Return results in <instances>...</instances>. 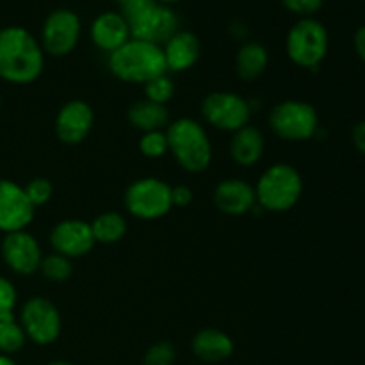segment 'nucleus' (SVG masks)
<instances>
[{
  "label": "nucleus",
  "mask_w": 365,
  "mask_h": 365,
  "mask_svg": "<svg viewBox=\"0 0 365 365\" xmlns=\"http://www.w3.org/2000/svg\"><path fill=\"white\" fill-rule=\"evenodd\" d=\"M127 220L120 212H103L91 223L95 241L100 245H114L127 234Z\"/></svg>",
  "instance_id": "5701e85b"
},
{
  "label": "nucleus",
  "mask_w": 365,
  "mask_h": 365,
  "mask_svg": "<svg viewBox=\"0 0 365 365\" xmlns=\"http://www.w3.org/2000/svg\"><path fill=\"white\" fill-rule=\"evenodd\" d=\"M16 303L18 292L14 285L6 277H0V321L14 317Z\"/></svg>",
  "instance_id": "c756f323"
},
{
  "label": "nucleus",
  "mask_w": 365,
  "mask_h": 365,
  "mask_svg": "<svg viewBox=\"0 0 365 365\" xmlns=\"http://www.w3.org/2000/svg\"><path fill=\"white\" fill-rule=\"evenodd\" d=\"M353 46H355V52L359 56V59L365 64V25L356 29L355 36H353Z\"/></svg>",
  "instance_id": "72a5a7b5"
},
{
  "label": "nucleus",
  "mask_w": 365,
  "mask_h": 365,
  "mask_svg": "<svg viewBox=\"0 0 365 365\" xmlns=\"http://www.w3.org/2000/svg\"><path fill=\"white\" fill-rule=\"evenodd\" d=\"M116 2L120 4V6H123V4H125V2H128V0H116Z\"/></svg>",
  "instance_id": "58836bf2"
},
{
  "label": "nucleus",
  "mask_w": 365,
  "mask_h": 365,
  "mask_svg": "<svg viewBox=\"0 0 365 365\" xmlns=\"http://www.w3.org/2000/svg\"><path fill=\"white\" fill-rule=\"evenodd\" d=\"M24 189L29 202L34 205V209L46 205L53 196V184L45 177L32 178V180H29L27 184L24 185Z\"/></svg>",
  "instance_id": "cd10ccee"
},
{
  "label": "nucleus",
  "mask_w": 365,
  "mask_h": 365,
  "mask_svg": "<svg viewBox=\"0 0 365 365\" xmlns=\"http://www.w3.org/2000/svg\"><path fill=\"white\" fill-rule=\"evenodd\" d=\"M269 127L277 138L289 143H302L316 138L319 116L316 107L303 100H284L269 113Z\"/></svg>",
  "instance_id": "0eeeda50"
},
{
  "label": "nucleus",
  "mask_w": 365,
  "mask_h": 365,
  "mask_svg": "<svg viewBox=\"0 0 365 365\" xmlns=\"http://www.w3.org/2000/svg\"><path fill=\"white\" fill-rule=\"evenodd\" d=\"M163 52L168 71L180 73V71L191 70L198 63L200 56H202V45H200V39L196 38V34L180 29L177 34H173L164 43Z\"/></svg>",
  "instance_id": "a211bd4d"
},
{
  "label": "nucleus",
  "mask_w": 365,
  "mask_h": 365,
  "mask_svg": "<svg viewBox=\"0 0 365 365\" xmlns=\"http://www.w3.org/2000/svg\"><path fill=\"white\" fill-rule=\"evenodd\" d=\"M39 273L50 282H56V284H63L73 273V264L70 259H66L64 255L59 253H50V255L43 257L41 266H39Z\"/></svg>",
  "instance_id": "393cba45"
},
{
  "label": "nucleus",
  "mask_w": 365,
  "mask_h": 365,
  "mask_svg": "<svg viewBox=\"0 0 365 365\" xmlns=\"http://www.w3.org/2000/svg\"><path fill=\"white\" fill-rule=\"evenodd\" d=\"M214 203L227 216H245L257 203L255 187L242 178L221 180L214 189Z\"/></svg>",
  "instance_id": "f3484780"
},
{
  "label": "nucleus",
  "mask_w": 365,
  "mask_h": 365,
  "mask_svg": "<svg viewBox=\"0 0 365 365\" xmlns=\"http://www.w3.org/2000/svg\"><path fill=\"white\" fill-rule=\"evenodd\" d=\"M351 141L353 146H355L362 155H365V120L355 123V127H353L351 130Z\"/></svg>",
  "instance_id": "473e14b6"
},
{
  "label": "nucleus",
  "mask_w": 365,
  "mask_h": 365,
  "mask_svg": "<svg viewBox=\"0 0 365 365\" xmlns=\"http://www.w3.org/2000/svg\"><path fill=\"white\" fill-rule=\"evenodd\" d=\"M81 18L71 9H56L45 18L41 27V43L45 56L64 57L75 50L81 39Z\"/></svg>",
  "instance_id": "9b49d317"
},
{
  "label": "nucleus",
  "mask_w": 365,
  "mask_h": 365,
  "mask_svg": "<svg viewBox=\"0 0 365 365\" xmlns=\"http://www.w3.org/2000/svg\"><path fill=\"white\" fill-rule=\"evenodd\" d=\"M46 365H75V364L66 362V360H53V362H50V364H46Z\"/></svg>",
  "instance_id": "e433bc0d"
},
{
  "label": "nucleus",
  "mask_w": 365,
  "mask_h": 365,
  "mask_svg": "<svg viewBox=\"0 0 365 365\" xmlns=\"http://www.w3.org/2000/svg\"><path fill=\"white\" fill-rule=\"evenodd\" d=\"M128 121L134 128L145 132L164 130L170 121V110L166 106L150 102V100H139L128 109Z\"/></svg>",
  "instance_id": "4be33fe9"
},
{
  "label": "nucleus",
  "mask_w": 365,
  "mask_h": 365,
  "mask_svg": "<svg viewBox=\"0 0 365 365\" xmlns=\"http://www.w3.org/2000/svg\"><path fill=\"white\" fill-rule=\"evenodd\" d=\"M107 68L121 82L143 84L168 73L163 46L141 39H128L107 57Z\"/></svg>",
  "instance_id": "f03ea898"
},
{
  "label": "nucleus",
  "mask_w": 365,
  "mask_h": 365,
  "mask_svg": "<svg viewBox=\"0 0 365 365\" xmlns=\"http://www.w3.org/2000/svg\"><path fill=\"white\" fill-rule=\"evenodd\" d=\"M330 48L327 27L316 18H299L287 32V57L299 68L316 71Z\"/></svg>",
  "instance_id": "423d86ee"
},
{
  "label": "nucleus",
  "mask_w": 365,
  "mask_h": 365,
  "mask_svg": "<svg viewBox=\"0 0 365 365\" xmlns=\"http://www.w3.org/2000/svg\"><path fill=\"white\" fill-rule=\"evenodd\" d=\"M95 125V113L84 100H70L59 109L56 116V135L64 145H81L86 141Z\"/></svg>",
  "instance_id": "2eb2a0df"
},
{
  "label": "nucleus",
  "mask_w": 365,
  "mask_h": 365,
  "mask_svg": "<svg viewBox=\"0 0 365 365\" xmlns=\"http://www.w3.org/2000/svg\"><path fill=\"white\" fill-rule=\"evenodd\" d=\"M191 349L196 359L207 364H220L234 355V341L225 331L203 328L192 337Z\"/></svg>",
  "instance_id": "6ab92c4d"
},
{
  "label": "nucleus",
  "mask_w": 365,
  "mask_h": 365,
  "mask_svg": "<svg viewBox=\"0 0 365 365\" xmlns=\"http://www.w3.org/2000/svg\"><path fill=\"white\" fill-rule=\"evenodd\" d=\"M302 195V173L285 163H277L267 168L255 185L257 203L266 212H287L299 202Z\"/></svg>",
  "instance_id": "39448f33"
},
{
  "label": "nucleus",
  "mask_w": 365,
  "mask_h": 365,
  "mask_svg": "<svg viewBox=\"0 0 365 365\" xmlns=\"http://www.w3.org/2000/svg\"><path fill=\"white\" fill-rule=\"evenodd\" d=\"M18 321L24 328L27 341L36 346L53 344L59 339L63 328L59 309L43 296H32L27 299L21 305Z\"/></svg>",
  "instance_id": "1a4fd4ad"
},
{
  "label": "nucleus",
  "mask_w": 365,
  "mask_h": 365,
  "mask_svg": "<svg viewBox=\"0 0 365 365\" xmlns=\"http://www.w3.org/2000/svg\"><path fill=\"white\" fill-rule=\"evenodd\" d=\"M25 342H27V337H25L20 321L14 319V317L0 321V353L2 355L11 356L21 351Z\"/></svg>",
  "instance_id": "b1692460"
},
{
  "label": "nucleus",
  "mask_w": 365,
  "mask_h": 365,
  "mask_svg": "<svg viewBox=\"0 0 365 365\" xmlns=\"http://www.w3.org/2000/svg\"><path fill=\"white\" fill-rule=\"evenodd\" d=\"M157 2L166 4V6H171V4H177V2H180V0H157Z\"/></svg>",
  "instance_id": "4c0bfd02"
},
{
  "label": "nucleus",
  "mask_w": 365,
  "mask_h": 365,
  "mask_svg": "<svg viewBox=\"0 0 365 365\" xmlns=\"http://www.w3.org/2000/svg\"><path fill=\"white\" fill-rule=\"evenodd\" d=\"M145 96L146 100H150V102L166 106V103L175 96L173 78H171L168 73L152 78V81L145 84Z\"/></svg>",
  "instance_id": "a878e982"
},
{
  "label": "nucleus",
  "mask_w": 365,
  "mask_h": 365,
  "mask_svg": "<svg viewBox=\"0 0 365 365\" xmlns=\"http://www.w3.org/2000/svg\"><path fill=\"white\" fill-rule=\"evenodd\" d=\"M230 32L234 34L235 39H245L246 34H248V27L241 20H235L234 25L230 27Z\"/></svg>",
  "instance_id": "f704fd0d"
},
{
  "label": "nucleus",
  "mask_w": 365,
  "mask_h": 365,
  "mask_svg": "<svg viewBox=\"0 0 365 365\" xmlns=\"http://www.w3.org/2000/svg\"><path fill=\"white\" fill-rule=\"evenodd\" d=\"M269 52L259 41H245L235 53V71L242 81H255L266 71Z\"/></svg>",
  "instance_id": "412c9836"
},
{
  "label": "nucleus",
  "mask_w": 365,
  "mask_h": 365,
  "mask_svg": "<svg viewBox=\"0 0 365 365\" xmlns=\"http://www.w3.org/2000/svg\"><path fill=\"white\" fill-rule=\"evenodd\" d=\"M0 110H2V100H0Z\"/></svg>",
  "instance_id": "ea45409f"
},
{
  "label": "nucleus",
  "mask_w": 365,
  "mask_h": 365,
  "mask_svg": "<svg viewBox=\"0 0 365 365\" xmlns=\"http://www.w3.org/2000/svg\"><path fill=\"white\" fill-rule=\"evenodd\" d=\"M121 16L130 27V36L141 41L163 46L168 39L180 31L178 14L171 6L157 0H128L120 6Z\"/></svg>",
  "instance_id": "7ed1b4c3"
},
{
  "label": "nucleus",
  "mask_w": 365,
  "mask_h": 365,
  "mask_svg": "<svg viewBox=\"0 0 365 365\" xmlns=\"http://www.w3.org/2000/svg\"><path fill=\"white\" fill-rule=\"evenodd\" d=\"M50 245L53 252L73 260L84 257L95 248L91 223L82 220H63L50 232Z\"/></svg>",
  "instance_id": "4468645a"
},
{
  "label": "nucleus",
  "mask_w": 365,
  "mask_h": 365,
  "mask_svg": "<svg viewBox=\"0 0 365 365\" xmlns=\"http://www.w3.org/2000/svg\"><path fill=\"white\" fill-rule=\"evenodd\" d=\"M0 365H16V362L13 360V356H7L0 353Z\"/></svg>",
  "instance_id": "c9c22d12"
},
{
  "label": "nucleus",
  "mask_w": 365,
  "mask_h": 365,
  "mask_svg": "<svg viewBox=\"0 0 365 365\" xmlns=\"http://www.w3.org/2000/svg\"><path fill=\"white\" fill-rule=\"evenodd\" d=\"M191 202V187H187V185H175V187H171V203H173V207H187Z\"/></svg>",
  "instance_id": "2f4dec72"
},
{
  "label": "nucleus",
  "mask_w": 365,
  "mask_h": 365,
  "mask_svg": "<svg viewBox=\"0 0 365 365\" xmlns=\"http://www.w3.org/2000/svg\"><path fill=\"white\" fill-rule=\"evenodd\" d=\"M0 253L4 264L20 277H31L38 273L43 260L41 246L27 230L4 234Z\"/></svg>",
  "instance_id": "f8f14e48"
},
{
  "label": "nucleus",
  "mask_w": 365,
  "mask_h": 365,
  "mask_svg": "<svg viewBox=\"0 0 365 365\" xmlns=\"http://www.w3.org/2000/svg\"><path fill=\"white\" fill-rule=\"evenodd\" d=\"M89 38L96 48L109 56V53L116 52L120 46H123L128 39H132V36L130 27H128L127 20L121 16L120 11L118 13L106 11L93 20L91 27H89Z\"/></svg>",
  "instance_id": "dca6fc26"
},
{
  "label": "nucleus",
  "mask_w": 365,
  "mask_h": 365,
  "mask_svg": "<svg viewBox=\"0 0 365 365\" xmlns=\"http://www.w3.org/2000/svg\"><path fill=\"white\" fill-rule=\"evenodd\" d=\"M252 106L245 96L232 91H214L202 102V116L210 127L221 132L241 130L252 120Z\"/></svg>",
  "instance_id": "9d476101"
},
{
  "label": "nucleus",
  "mask_w": 365,
  "mask_h": 365,
  "mask_svg": "<svg viewBox=\"0 0 365 365\" xmlns=\"http://www.w3.org/2000/svg\"><path fill=\"white\" fill-rule=\"evenodd\" d=\"M45 70V52L32 32L20 25L0 29V78L9 84H32Z\"/></svg>",
  "instance_id": "f257e3e1"
},
{
  "label": "nucleus",
  "mask_w": 365,
  "mask_h": 365,
  "mask_svg": "<svg viewBox=\"0 0 365 365\" xmlns=\"http://www.w3.org/2000/svg\"><path fill=\"white\" fill-rule=\"evenodd\" d=\"M128 214L143 221H155L171 209V185L155 177L138 178L127 187L123 196Z\"/></svg>",
  "instance_id": "6e6552de"
},
{
  "label": "nucleus",
  "mask_w": 365,
  "mask_h": 365,
  "mask_svg": "<svg viewBox=\"0 0 365 365\" xmlns=\"http://www.w3.org/2000/svg\"><path fill=\"white\" fill-rule=\"evenodd\" d=\"M177 359L173 344L168 341H160L157 344L150 346L148 351L143 356L141 365H173Z\"/></svg>",
  "instance_id": "c85d7f7f"
},
{
  "label": "nucleus",
  "mask_w": 365,
  "mask_h": 365,
  "mask_svg": "<svg viewBox=\"0 0 365 365\" xmlns=\"http://www.w3.org/2000/svg\"><path fill=\"white\" fill-rule=\"evenodd\" d=\"M34 205L29 202L24 185L0 178V232L27 230L34 220Z\"/></svg>",
  "instance_id": "ddd939ff"
},
{
  "label": "nucleus",
  "mask_w": 365,
  "mask_h": 365,
  "mask_svg": "<svg viewBox=\"0 0 365 365\" xmlns=\"http://www.w3.org/2000/svg\"><path fill=\"white\" fill-rule=\"evenodd\" d=\"M280 4L289 13L302 18H312L317 11H321L324 0H280Z\"/></svg>",
  "instance_id": "7c9ffc66"
},
{
  "label": "nucleus",
  "mask_w": 365,
  "mask_h": 365,
  "mask_svg": "<svg viewBox=\"0 0 365 365\" xmlns=\"http://www.w3.org/2000/svg\"><path fill=\"white\" fill-rule=\"evenodd\" d=\"M168 148L182 170L203 173L212 163V145L207 130L192 118H180L168 125Z\"/></svg>",
  "instance_id": "20e7f679"
},
{
  "label": "nucleus",
  "mask_w": 365,
  "mask_h": 365,
  "mask_svg": "<svg viewBox=\"0 0 365 365\" xmlns=\"http://www.w3.org/2000/svg\"><path fill=\"white\" fill-rule=\"evenodd\" d=\"M264 152H266V139L262 132L253 125H246L241 130L232 134L230 157L239 166H255L262 159Z\"/></svg>",
  "instance_id": "aec40b11"
},
{
  "label": "nucleus",
  "mask_w": 365,
  "mask_h": 365,
  "mask_svg": "<svg viewBox=\"0 0 365 365\" xmlns=\"http://www.w3.org/2000/svg\"><path fill=\"white\" fill-rule=\"evenodd\" d=\"M139 150L148 159H160L163 155H166L170 152V148H168L166 130L145 132L141 135V139H139Z\"/></svg>",
  "instance_id": "bb28decb"
}]
</instances>
